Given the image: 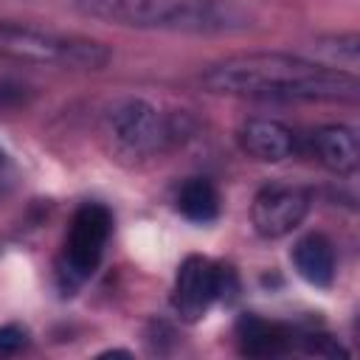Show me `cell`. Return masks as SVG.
<instances>
[{
    "label": "cell",
    "mask_w": 360,
    "mask_h": 360,
    "mask_svg": "<svg viewBox=\"0 0 360 360\" xmlns=\"http://www.w3.org/2000/svg\"><path fill=\"white\" fill-rule=\"evenodd\" d=\"M107 127L115 143L132 155H152L169 138V127L163 115L158 112V107H152L143 98L118 101L107 115Z\"/></svg>",
    "instance_id": "cell-5"
},
{
    "label": "cell",
    "mask_w": 360,
    "mask_h": 360,
    "mask_svg": "<svg viewBox=\"0 0 360 360\" xmlns=\"http://www.w3.org/2000/svg\"><path fill=\"white\" fill-rule=\"evenodd\" d=\"M292 264L298 276L312 287H329L335 278V250L326 236L309 233L295 242L292 248Z\"/></svg>",
    "instance_id": "cell-10"
},
{
    "label": "cell",
    "mask_w": 360,
    "mask_h": 360,
    "mask_svg": "<svg viewBox=\"0 0 360 360\" xmlns=\"http://www.w3.org/2000/svg\"><path fill=\"white\" fill-rule=\"evenodd\" d=\"M307 352H309V354H323V357H338V354L346 357V352H343L338 343H332L329 335H318V338H312V340L307 343Z\"/></svg>",
    "instance_id": "cell-15"
},
{
    "label": "cell",
    "mask_w": 360,
    "mask_h": 360,
    "mask_svg": "<svg viewBox=\"0 0 360 360\" xmlns=\"http://www.w3.org/2000/svg\"><path fill=\"white\" fill-rule=\"evenodd\" d=\"M202 84L222 96L278 101H354L360 93L354 73L290 53L228 56L202 73Z\"/></svg>",
    "instance_id": "cell-1"
},
{
    "label": "cell",
    "mask_w": 360,
    "mask_h": 360,
    "mask_svg": "<svg viewBox=\"0 0 360 360\" xmlns=\"http://www.w3.org/2000/svg\"><path fill=\"white\" fill-rule=\"evenodd\" d=\"M214 301H217V264L205 256H188L174 278V292H172L174 312L183 321L194 323L208 312Z\"/></svg>",
    "instance_id": "cell-7"
},
{
    "label": "cell",
    "mask_w": 360,
    "mask_h": 360,
    "mask_svg": "<svg viewBox=\"0 0 360 360\" xmlns=\"http://www.w3.org/2000/svg\"><path fill=\"white\" fill-rule=\"evenodd\" d=\"M110 231H112V217L98 202H87L73 214V222H70V231L65 239L62 264H59V278H62L65 290L68 287L73 290L84 278L93 276V270L98 267V262L104 256Z\"/></svg>",
    "instance_id": "cell-4"
},
{
    "label": "cell",
    "mask_w": 360,
    "mask_h": 360,
    "mask_svg": "<svg viewBox=\"0 0 360 360\" xmlns=\"http://www.w3.org/2000/svg\"><path fill=\"white\" fill-rule=\"evenodd\" d=\"M239 352L248 357H278L290 349V335L278 323H267L256 315H242L236 321Z\"/></svg>",
    "instance_id": "cell-11"
},
{
    "label": "cell",
    "mask_w": 360,
    "mask_h": 360,
    "mask_svg": "<svg viewBox=\"0 0 360 360\" xmlns=\"http://www.w3.org/2000/svg\"><path fill=\"white\" fill-rule=\"evenodd\" d=\"M177 211L191 222H211L219 214V194L208 180L194 177L180 188Z\"/></svg>",
    "instance_id": "cell-12"
},
{
    "label": "cell",
    "mask_w": 360,
    "mask_h": 360,
    "mask_svg": "<svg viewBox=\"0 0 360 360\" xmlns=\"http://www.w3.org/2000/svg\"><path fill=\"white\" fill-rule=\"evenodd\" d=\"M98 357H129V352H121V349H112V352H101Z\"/></svg>",
    "instance_id": "cell-16"
},
{
    "label": "cell",
    "mask_w": 360,
    "mask_h": 360,
    "mask_svg": "<svg viewBox=\"0 0 360 360\" xmlns=\"http://www.w3.org/2000/svg\"><path fill=\"white\" fill-rule=\"evenodd\" d=\"M6 166V155H3V149H0V169Z\"/></svg>",
    "instance_id": "cell-17"
},
{
    "label": "cell",
    "mask_w": 360,
    "mask_h": 360,
    "mask_svg": "<svg viewBox=\"0 0 360 360\" xmlns=\"http://www.w3.org/2000/svg\"><path fill=\"white\" fill-rule=\"evenodd\" d=\"M28 343V332L17 323H8V326H0V357H8V354H17L20 349H25Z\"/></svg>",
    "instance_id": "cell-13"
},
{
    "label": "cell",
    "mask_w": 360,
    "mask_h": 360,
    "mask_svg": "<svg viewBox=\"0 0 360 360\" xmlns=\"http://www.w3.org/2000/svg\"><path fill=\"white\" fill-rule=\"evenodd\" d=\"M90 20L174 34H236L250 28V14L233 0H70Z\"/></svg>",
    "instance_id": "cell-2"
},
{
    "label": "cell",
    "mask_w": 360,
    "mask_h": 360,
    "mask_svg": "<svg viewBox=\"0 0 360 360\" xmlns=\"http://www.w3.org/2000/svg\"><path fill=\"white\" fill-rule=\"evenodd\" d=\"M307 211H309V194L304 188L287 183H270L253 197L250 222L259 236L281 239L304 222Z\"/></svg>",
    "instance_id": "cell-6"
},
{
    "label": "cell",
    "mask_w": 360,
    "mask_h": 360,
    "mask_svg": "<svg viewBox=\"0 0 360 360\" xmlns=\"http://www.w3.org/2000/svg\"><path fill=\"white\" fill-rule=\"evenodd\" d=\"M25 98H28V87H25V84L11 82V79H3V82H0V112L22 107Z\"/></svg>",
    "instance_id": "cell-14"
},
{
    "label": "cell",
    "mask_w": 360,
    "mask_h": 360,
    "mask_svg": "<svg viewBox=\"0 0 360 360\" xmlns=\"http://www.w3.org/2000/svg\"><path fill=\"white\" fill-rule=\"evenodd\" d=\"M239 146L262 163H278L295 152V135L281 121L250 118L239 129Z\"/></svg>",
    "instance_id": "cell-8"
},
{
    "label": "cell",
    "mask_w": 360,
    "mask_h": 360,
    "mask_svg": "<svg viewBox=\"0 0 360 360\" xmlns=\"http://www.w3.org/2000/svg\"><path fill=\"white\" fill-rule=\"evenodd\" d=\"M0 59L98 70L110 62V48L84 37L53 34V31L20 25V22H0Z\"/></svg>",
    "instance_id": "cell-3"
},
{
    "label": "cell",
    "mask_w": 360,
    "mask_h": 360,
    "mask_svg": "<svg viewBox=\"0 0 360 360\" xmlns=\"http://www.w3.org/2000/svg\"><path fill=\"white\" fill-rule=\"evenodd\" d=\"M315 152L321 163L335 174H354L360 166V141L352 127L329 124L315 132Z\"/></svg>",
    "instance_id": "cell-9"
}]
</instances>
